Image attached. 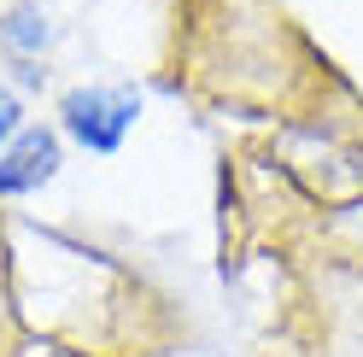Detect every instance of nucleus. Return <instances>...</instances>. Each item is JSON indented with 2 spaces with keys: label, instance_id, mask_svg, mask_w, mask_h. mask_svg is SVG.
Here are the masks:
<instances>
[{
  "label": "nucleus",
  "instance_id": "3",
  "mask_svg": "<svg viewBox=\"0 0 363 357\" xmlns=\"http://www.w3.org/2000/svg\"><path fill=\"white\" fill-rule=\"evenodd\" d=\"M18 129H24V100H18L12 88L0 82V147H6V141L18 135Z\"/></svg>",
  "mask_w": 363,
  "mask_h": 357
},
{
  "label": "nucleus",
  "instance_id": "2",
  "mask_svg": "<svg viewBox=\"0 0 363 357\" xmlns=\"http://www.w3.org/2000/svg\"><path fill=\"white\" fill-rule=\"evenodd\" d=\"M65 164V147L53 129H18V135L0 147V199H24L41 193L59 176Z\"/></svg>",
  "mask_w": 363,
  "mask_h": 357
},
{
  "label": "nucleus",
  "instance_id": "1",
  "mask_svg": "<svg viewBox=\"0 0 363 357\" xmlns=\"http://www.w3.org/2000/svg\"><path fill=\"white\" fill-rule=\"evenodd\" d=\"M135 118H141L135 88L88 82V88H71V94L59 100V129H65V135H71L82 152H100V159H111V152L129 141Z\"/></svg>",
  "mask_w": 363,
  "mask_h": 357
}]
</instances>
